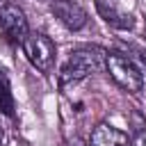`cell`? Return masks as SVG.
Segmentation results:
<instances>
[{"label": "cell", "instance_id": "obj_1", "mask_svg": "<svg viewBox=\"0 0 146 146\" xmlns=\"http://www.w3.org/2000/svg\"><path fill=\"white\" fill-rule=\"evenodd\" d=\"M105 66V52L98 48H78L68 55L66 64L59 71V82L62 84H73L91 73H98Z\"/></svg>", "mask_w": 146, "mask_h": 146}, {"label": "cell", "instance_id": "obj_2", "mask_svg": "<svg viewBox=\"0 0 146 146\" xmlns=\"http://www.w3.org/2000/svg\"><path fill=\"white\" fill-rule=\"evenodd\" d=\"M105 68H107L110 78L123 91H128V94L141 91V87H144V73H141V68L130 57H125L121 52H110V55H105Z\"/></svg>", "mask_w": 146, "mask_h": 146}, {"label": "cell", "instance_id": "obj_3", "mask_svg": "<svg viewBox=\"0 0 146 146\" xmlns=\"http://www.w3.org/2000/svg\"><path fill=\"white\" fill-rule=\"evenodd\" d=\"M21 48H23L27 62H30L36 71H41V73H50V71H52L57 50H55V43H52L50 36H46L43 32H30V34L23 39Z\"/></svg>", "mask_w": 146, "mask_h": 146}, {"label": "cell", "instance_id": "obj_4", "mask_svg": "<svg viewBox=\"0 0 146 146\" xmlns=\"http://www.w3.org/2000/svg\"><path fill=\"white\" fill-rule=\"evenodd\" d=\"M0 30L11 43H23V39L30 34L27 18L18 5L7 2L5 7H0Z\"/></svg>", "mask_w": 146, "mask_h": 146}, {"label": "cell", "instance_id": "obj_5", "mask_svg": "<svg viewBox=\"0 0 146 146\" xmlns=\"http://www.w3.org/2000/svg\"><path fill=\"white\" fill-rule=\"evenodd\" d=\"M48 2H50V11L59 18V23L64 27L75 32L87 25V11L78 2H73V0H48Z\"/></svg>", "mask_w": 146, "mask_h": 146}, {"label": "cell", "instance_id": "obj_6", "mask_svg": "<svg viewBox=\"0 0 146 146\" xmlns=\"http://www.w3.org/2000/svg\"><path fill=\"white\" fill-rule=\"evenodd\" d=\"M94 2H96V11L100 14V18L107 25H112L116 30H132V25H135L132 14L123 11L114 0H94Z\"/></svg>", "mask_w": 146, "mask_h": 146}, {"label": "cell", "instance_id": "obj_7", "mask_svg": "<svg viewBox=\"0 0 146 146\" xmlns=\"http://www.w3.org/2000/svg\"><path fill=\"white\" fill-rule=\"evenodd\" d=\"M128 135L112 123H98L89 135V146H128Z\"/></svg>", "mask_w": 146, "mask_h": 146}, {"label": "cell", "instance_id": "obj_8", "mask_svg": "<svg viewBox=\"0 0 146 146\" xmlns=\"http://www.w3.org/2000/svg\"><path fill=\"white\" fill-rule=\"evenodd\" d=\"M14 110H16V103H14L11 84H9L5 68H0V112L7 114V116H14Z\"/></svg>", "mask_w": 146, "mask_h": 146}, {"label": "cell", "instance_id": "obj_9", "mask_svg": "<svg viewBox=\"0 0 146 146\" xmlns=\"http://www.w3.org/2000/svg\"><path fill=\"white\" fill-rule=\"evenodd\" d=\"M128 146H146V128H144V130H139V132L128 141Z\"/></svg>", "mask_w": 146, "mask_h": 146}, {"label": "cell", "instance_id": "obj_10", "mask_svg": "<svg viewBox=\"0 0 146 146\" xmlns=\"http://www.w3.org/2000/svg\"><path fill=\"white\" fill-rule=\"evenodd\" d=\"M0 146H7V135L2 130V125H0Z\"/></svg>", "mask_w": 146, "mask_h": 146}, {"label": "cell", "instance_id": "obj_11", "mask_svg": "<svg viewBox=\"0 0 146 146\" xmlns=\"http://www.w3.org/2000/svg\"><path fill=\"white\" fill-rule=\"evenodd\" d=\"M5 5H7V0H0V7H5Z\"/></svg>", "mask_w": 146, "mask_h": 146}]
</instances>
